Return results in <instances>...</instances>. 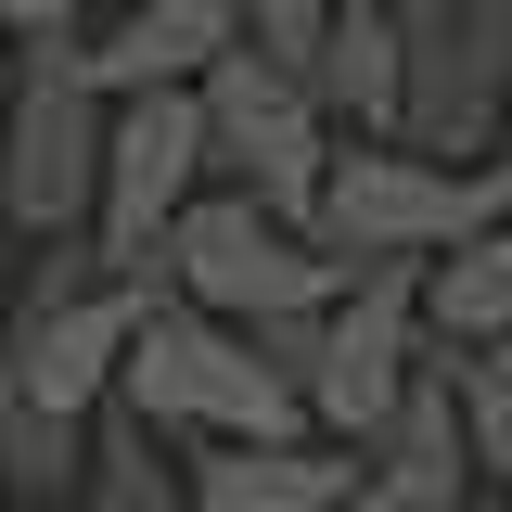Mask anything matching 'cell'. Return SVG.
<instances>
[{"label": "cell", "mask_w": 512, "mask_h": 512, "mask_svg": "<svg viewBox=\"0 0 512 512\" xmlns=\"http://www.w3.org/2000/svg\"><path fill=\"white\" fill-rule=\"evenodd\" d=\"M103 154H116V90L90 39H13L0 52V231L77 244L103 218Z\"/></svg>", "instance_id": "obj_1"}, {"label": "cell", "mask_w": 512, "mask_h": 512, "mask_svg": "<svg viewBox=\"0 0 512 512\" xmlns=\"http://www.w3.org/2000/svg\"><path fill=\"white\" fill-rule=\"evenodd\" d=\"M154 295H167V282H128L90 231H77V244H39V269H26L13 308H0V384H26L64 423H103Z\"/></svg>", "instance_id": "obj_2"}, {"label": "cell", "mask_w": 512, "mask_h": 512, "mask_svg": "<svg viewBox=\"0 0 512 512\" xmlns=\"http://www.w3.org/2000/svg\"><path fill=\"white\" fill-rule=\"evenodd\" d=\"M141 423H167L180 448H231V436H320L308 384L256 346L244 320L192 308V295H154L141 308V346H128V384H116Z\"/></svg>", "instance_id": "obj_3"}, {"label": "cell", "mask_w": 512, "mask_h": 512, "mask_svg": "<svg viewBox=\"0 0 512 512\" xmlns=\"http://www.w3.org/2000/svg\"><path fill=\"white\" fill-rule=\"evenodd\" d=\"M359 269H372V256L320 244L308 218H282V205H256V192H231V180L167 231V295L244 320V333H256V320H295V308H333Z\"/></svg>", "instance_id": "obj_4"}, {"label": "cell", "mask_w": 512, "mask_h": 512, "mask_svg": "<svg viewBox=\"0 0 512 512\" xmlns=\"http://www.w3.org/2000/svg\"><path fill=\"white\" fill-rule=\"evenodd\" d=\"M487 218H512V154L461 167V154H423V141L384 128V141H346L333 180H320V244H346V256H423L436 269Z\"/></svg>", "instance_id": "obj_5"}, {"label": "cell", "mask_w": 512, "mask_h": 512, "mask_svg": "<svg viewBox=\"0 0 512 512\" xmlns=\"http://www.w3.org/2000/svg\"><path fill=\"white\" fill-rule=\"evenodd\" d=\"M205 141H218V180L256 192V205H282V218H308L320 231V180H333V154H346V116L320 103L308 64H269L244 52L205 77Z\"/></svg>", "instance_id": "obj_6"}, {"label": "cell", "mask_w": 512, "mask_h": 512, "mask_svg": "<svg viewBox=\"0 0 512 512\" xmlns=\"http://www.w3.org/2000/svg\"><path fill=\"white\" fill-rule=\"evenodd\" d=\"M218 192V141H205V90H116V154H103V218L90 244L128 282H167V231Z\"/></svg>", "instance_id": "obj_7"}, {"label": "cell", "mask_w": 512, "mask_h": 512, "mask_svg": "<svg viewBox=\"0 0 512 512\" xmlns=\"http://www.w3.org/2000/svg\"><path fill=\"white\" fill-rule=\"evenodd\" d=\"M436 359V320H423V256H372L346 295H333V320H320V372H308V410L320 436H372L384 410L410 397V372Z\"/></svg>", "instance_id": "obj_8"}, {"label": "cell", "mask_w": 512, "mask_h": 512, "mask_svg": "<svg viewBox=\"0 0 512 512\" xmlns=\"http://www.w3.org/2000/svg\"><path fill=\"white\" fill-rule=\"evenodd\" d=\"M231 52H244V0H116L90 26L103 90H205Z\"/></svg>", "instance_id": "obj_9"}, {"label": "cell", "mask_w": 512, "mask_h": 512, "mask_svg": "<svg viewBox=\"0 0 512 512\" xmlns=\"http://www.w3.org/2000/svg\"><path fill=\"white\" fill-rule=\"evenodd\" d=\"M372 461L346 436H231V448H192V512H346Z\"/></svg>", "instance_id": "obj_10"}, {"label": "cell", "mask_w": 512, "mask_h": 512, "mask_svg": "<svg viewBox=\"0 0 512 512\" xmlns=\"http://www.w3.org/2000/svg\"><path fill=\"white\" fill-rule=\"evenodd\" d=\"M308 77H320V103L346 116V141H384L410 116V26H397V0H346Z\"/></svg>", "instance_id": "obj_11"}, {"label": "cell", "mask_w": 512, "mask_h": 512, "mask_svg": "<svg viewBox=\"0 0 512 512\" xmlns=\"http://www.w3.org/2000/svg\"><path fill=\"white\" fill-rule=\"evenodd\" d=\"M77 512H192V448L141 410H103L90 423V474H77Z\"/></svg>", "instance_id": "obj_12"}, {"label": "cell", "mask_w": 512, "mask_h": 512, "mask_svg": "<svg viewBox=\"0 0 512 512\" xmlns=\"http://www.w3.org/2000/svg\"><path fill=\"white\" fill-rule=\"evenodd\" d=\"M423 320H436V346L512 333V218H487L474 244H448L436 269H423Z\"/></svg>", "instance_id": "obj_13"}, {"label": "cell", "mask_w": 512, "mask_h": 512, "mask_svg": "<svg viewBox=\"0 0 512 512\" xmlns=\"http://www.w3.org/2000/svg\"><path fill=\"white\" fill-rule=\"evenodd\" d=\"M77 474H90V423H64L26 384H0V487L26 512H52V500H77Z\"/></svg>", "instance_id": "obj_14"}, {"label": "cell", "mask_w": 512, "mask_h": 512, "mask_svg": "<svg viewBox=\"0 0 512 512\" xmlns=\"http://www.w3.org/2000/svg\"><path fill=\"white\" fill-rule=\"evenodd\" d=\"M461 359V423H474V474H487V500H512V333L487 346H448Z\"/></svg>", "instance_id": "obj_15"}, {"label": "cell", "mask_w": 512, "mask_h": 512, "mask_svg": "<svg viewBox=\"0 0 512 512\" xmlns=\"http://www.w3.org/2000/svg\"><path fill=\"white\" fill-rule=\"evenodd\" d=\"M333 13H346V0H244V39H256L269 64H320Z\"/></svg>", "instance_id": "obj_16"}, {"label": "cell", "mask_w": 512, "mask_h": 512, "mask_svg": "<svg viewBox=\"0 0 512 512\" xmlns=\"http://www.w3.org/2000/svg\"><path fill=\"white\" fill-rule=\"evenodd\" d=\"M116 0H0V39H90Z\"/></svg>", "instance_id": "obj_17"}, {"label": "cell", "mask_w": 512, "mask_h": 512, "mask_svg": "<svg viewBox=\"0 0 512 512\" xmlns=\"http://www.w3.org/2000/svg\"><path fill=\"white\" fill-rule=\"evenodd\" d=\"M346 512H474V500H436V487H410V474H359Z\"/></svg>", "instance_id": "obj_18"}, {"label": "cell", "mask_w": 512, "mask_h": 512, "mask_svg": "<svg viewBox=\"0 0 512 512\" xmlns=\"http://www.w3.org/2000/svg\"><path fill=\"white\" fill-rule=\"evenodd\" d=\"M0 512H26V500H13V487H0Z\"/></svg>", "instance_id": "obj_19"}, {"label": "cell", "mask_w": 512, "mask_h": 512, "mask_svg": "<svg viewBox=\"0 0 512 512\" xmlns=\"http://www.w3.org/2000/svg\"><path fill=\"white\" fill-rule=\"evenodd\" d=\"M474 512H512V500H474Z\"/></svg>", "instance_id": "obj_20"}, {"label": "cell", "mask_w": 512, "mask_h": 512, "mask_svg": "<svg viewBox=\"0 0 512 512\" xmlns=\"http://www.w3.org/2000/svg\"><path fill=\"white\" fill-rule=\"evenodd\" d=\"M0 308H13V282H0Z\"/></svg>", "instance_id": "obj_21"}, {"label": "cell", "mask_w": 512, "mask_h": 512, "mask_svg": "<svg viewBox=\"0 0 512 512\" xmlns=\"http://www.w3.org/2000/svg\"><path fill=\"white\" fill-rule=\"evenodd\" d=\"M52 512H77V500H52Z\"/></svg>", "instance_id": "obj_22"}]
</instances>
